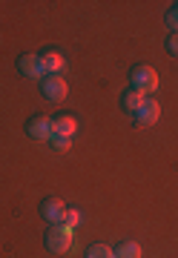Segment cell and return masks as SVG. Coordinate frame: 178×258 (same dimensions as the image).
Here are the masks:
<instances>
[{
  "mask_svg": "<svg viewBox=\"0 0 178 258\" xmlns=\"http://www.w3.org/2000/svg\"><path fill=\"white\" fill-rule=\"evenodd\" d=\"M130 81H132V89H138L141 95H152L155 89H158V72H155L150 63H135L132 66Z\"/></svg>",
  "mask_w": 178,
  "mask_h": 258,
  "instance_id": "6da1fadb",
  "label": "cell"
},
{
  "mask_svg": "<svg viewBox=\"0 0 178 258\" xmlns=\"http://www.w3.org/2000/svg\"><path fill=\"white\" fill-rule=\"evenodd\" d=\"M43 244H46L49 252L64 255V252H69V247H72V230L64 227V224H52L46 230V235H43Z\"/></svg>",
  "mask_w": 178,
  "mask_h": 258,
  "instance_id": "7a4b0ae2",
  "label": "cell"
},
{
  "mask_svg": "<svg viewBox=\"0 0 178 258\" xmlns=\"http://www.w3.org/2000/svg\"><path fill=\"white\" fill-rule=\"evenodd\" d=\"M26 138L49 144V138H52V118H46V115H32L26 120Z\"/></svg>",
  "mask_w": 178,
  "mask_h": 258,
  "instance_id": "3957f363",
  "label": "cell"
},
{
  "mask_svg": "<svg viewBox=\"0 0 178 258\" xmlns=\"http://www.w3.org/2000/svg\"><path fill=\"white\" fill-rule=\"evenodd\" d=\"M40 92H43V98H49V101H61V98H66L69 86H66V81L61 75H43V78H40Z\"/></svg>",
  "mask_w": 178,
  "mask_h": 258,
  "instance_id": "277c9868",
  "label": "cell"
},
{
  "mask_svg": "<svg viewBox=\"0 0 178 258\" xmlns=\"http://www.w3.org/2000/svg\"><path fill=\"white\" fill-rule=\"evenodd\" d=\"M64 212H66V204L61 201V198H55V195H49V198L40 201V218H43V221L61 224L64 221Z\"/></svg>",
  "mask_w": 178,
  "mask_h": 258,
  "instance_id": "5b68a950",
  "label": "cell"
},
{
  "mask_svg": "<svg viewBox=\"0 0 178 258\" xmlns=\"http://www.w3.org/2000/svg\"><path fill=\"white\" fill-rule=\"evenodd\" d=\"M132 118L138 120L141 126H150V123H155V120L161 118V106L155 98H144V103L138 106V112L132 115Z\"/></svg>",
  "mask_w": 178,
  "mask_h": 258,
  "instance_id": "8992f818",
  "label": "cell"
},
{
  "mask_svg": "<svg viewBox=\"0 0 178 258\" xmlns=\"http://www.w3.org/2000/svg\"><path fill=\"white\" fill-rule=\"evenodd\" d=\"M78 129V120L75 115H69V112H61L52 118V135H61V138H72Z\"/></svg>",
  "mask_w": 178,
  "mask_h": 258,
  "instance_id": "52a82bcc",
  "label": "cell"
},
{
  "mask_svg": "<svg viewBox=\"0 0 178 258\" xmlns=\"http://www.w3.org/2000/svg\"><path fill=\"white\" fill-rule=\"evenodd\" d=\"M18 72L23 78H43V66H40V55H20L18 57Z\"/></svg>",
  "mask_w": 178,
  "mask_h": 258,
  "instance_id": "ba28073f",
  "label": "cell"
},
{
  "mask_svg": "<svg viewBox=\"0 0 178 258\" xmlns=\"http://www.w3.org/2000/svg\"><path fill=\"white\" fill-rule=\"evenodd\" d=\"M40 66H43V75H57L66 63H64V55H57L55 49H49V52L40 55Z\"/></svg>",
  "mask_w": 178,
  "mask_h": 258,
  "instance_id": "9c48e42d",
  "label": "cell"
},
{
  "mask_svg": "<svg viewBox=\"0 0 178 258\" xmlns=\"http://www.w3.org/2000/svg\"><path fill=\"white\" fill-rule=\"evenodd\" d=\"M144 98H147V95H141L138 89H132V86H130V89L121 95V109L130 112V115H135V112H138V106L144 103Z\"/></svg>",
  "mask_w": 178,
  "mask_h": 258,
  "instance_id": "30bf717a",
  "label": "cell"
},
{
  "mask_svg": "<svg viewBox=\"0 0 178 258\" xmlns=\"http://www.w3.org/2000/svg\"><path fill=\"white\" fill-rule=\"evenodd\" d=\"M115 258H141V247L135 241H118L112 247Z\"/></svg>",
  "mask_w": 178,
  "mask_h": 258,
  "instance_id": "8fae6325",
  "label": "cell"
},
{
  "mask_svg": "<svg viewBox=\"0 0 178 258\" xmlns=\"http://www.w3.org/2000/svg\"><path fill=\"white\" fill-rule=\"evenodd\" d=\"M86 258H115V252L109 244H92L86 249Z\"/></svg>",
  "mask_w": 178,
  "mask_h": 258,
  "instance_id": "7c38bea8",
  "label": "cell"
},
{
  "mask_svg": "<svg viewBox=\"0 0 178 258\" xmlns=\"http://www.w3.org/2000/svg\"><path fill=\"white\" fill-rule=\"evenodd\" d=\"M64 227H69V230H72V227H78V224H81V210H78V207H66V212H64Z\"/></svg>",
  "mask_w": 178,
  "mask_h": 258,
  "instance_id": "4fadbf2b",
  "label": "cell"
},
{
  "mask_svg": "<svg viewBox=\"0 0 178 258\" xmlns=\"http://www.w3.org/2000/svg\"><path fill=\"white\" fill-rule=\"evenodd\" d=\"M164 23H167L172 32H178V3H172L167 9V15H164Z\"/></svg>",
  "mask_w": 178,
  "mask_h": 258,
  "instance_id": "5bb4252c",
  "label": "cell"
},
{
  "mask_svg": "<svg viewBox=\"0 0 178 258\" xmlns=\"http://www.w3.org/2000/svg\"><path fill=\"white\" fill-rule=\"evenodd\" d=\"M49 144H52V149H57V152H66V149L72 147V138H61V135H52V138H49Z\"/></svg>",
  "mask_w": 178,
  "mask_h": 258,
  "instance_id": "9a60e30c",
  "label": "cell"
},
{
  "mask_svg": "<svg viewBox=\"0 0 178 258\" xmlns=\"http://www.w3.org/2000/svg\"><path fill=\"white\" fill-rule=\"evenodd\" d=\"M164 49H167L172 57H178V32H169L167 40H164Z\"/></svg>",
  "mask_w": 178,
  "mask_h": 258,
  "instance_id": "2e32d148",
  "label": "cell"
}]
</instances>
